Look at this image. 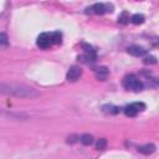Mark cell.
Segmentation results:
<instances>
[{"label": "cell", "mask_w": 159, "mask_h": 159, "mask_svg": "<svg viewBox=\"0 0 159 159\" xmlns=\"http://www.w3.org/2000/svg\"><path fill=\"white\" fill-rule=\"evenodd\" d=\"M0 94L17 97V98H35L40 96V92L34 87H30L22 83L0 82Z\"/></svg>", "instance_id": "1"}, {"label": "cell", "mask_w": 159, "mask_h": 159, "mask_svg": "<svg viewBox=\"0 0 159 159\" xmlns=\"http://www.w3.org/2000/svg\"><path fill=\"white\" fill-rule=\"evenodd\" d=\"M122 84H123V87H124L125 89L133 91V92H139V91H142L143 87H144V84H143V82L139 80V77H137V76L133 75V73L127 75V76L123 78Z\"/></svg>", "instance_id": "2"}, {"label": "cell", "mask_w": 159, "mask_h": 159, "mask_svg": "<svg viewBox=\"0 0 159 159\" xmlns=\"http://www.w3.org/2000/svg\"><path fill=\"white\" fill-rule=\"evenodd\" d=\"M112 11H113V6L111 4H103V2L93 4L92 6L86 9L87 14H96V15H103L106 12H112Z\"/></svg>", "instance_id": "3"}, {"label": "cell", "mask_w": 159, "mask_h": 159, "mask_svg": "<svg viewBox=\"0 0 159 159\" xmlns=\"http://www.w3.org/2000/svg\"><path fill=\"white\" fill-rule=\"evenodd\" d=\"M144 109H145V104L143 102H134V103L128 104L123 111L127 117H135L139 112H142Z\"/></svg>", "instance_id": "4"}, {"label": "cell", "mask_w": 159, "mask_h": 159, "mask_svg": "<svg viewBox=\"0 0 159 159\" xmlns=\"http://www.w3.org/2000/svg\"><path fill=\"white\" fill-rule=\"evenodd\" d=\"M36 45H37L40 48H43V50L51 47V46L53 45L51 34H50V32H42V34H40V35L37 36Z\"/></svg>", "instance_id": "5"}, {"label": "cell", "mask_w": 159, "mask_h": 159, "mask_svg": "<svg viewBox=\"0 0 159 159\" xmlns=\"http://www.w3.org/2000/svg\"><path fill=\"white\" fill-rule=\"evenodd\" d=\"M81 76H82V68L80 66H72V67H70V70L66 75V78L70 82H76Z\"/></svg>", "instance_id": "6"}, {"label": "cell", "mask_w": 159, "mask_h": 159, "mask_svg": "<svg viewBox=\"0 0 159 159\" xmlns=\"http://www.w3.org/2000/svg\"><path fill=\"white\" fill-rule=\"evenodd\" d=\"M127 52H128L129 55L134 56V57H142V56H144V55L147 53V50H145L144 47H142V46L132 45V46H129V47L127 48Z\"/></svg>", "instance_id": "7"}, {"label": "cell", "mask_w": 159, "mask_h": 159, "mask_svg": "<svg viewBox=\"0 0 159 159\" xmlns=\"http://www.w3.org/2000/svg\"><path fill=\"white\" fill-rule=\"evenodd\" d=\"M94 73H96V77H97L98 80H102V81H104V80L107 78V76H108L109 71H108V68H107V67H104V66H101V67H97V68H94Z\"/></svg>", "instance_id": "8"}, {"label": "cell", "mask_w": 159, "mask_h": 159, "mask_svg": "<svg viewBox=\"0 0 159 159\" xmlns=\"http://www.w3.org/2000/svg\"><path fill=\"white\" fill-rule=\"evenodd\" d=\"M137 150H138L139 153H142V154L149 155V154H153V153L155 152V145H154V144H144V145L138 147Z\"/></svg>", "instance_id": "9"}, {"label": "cell", "mask_w": 159, "mask_h": 159, "mask_svg": "<svg viewBox=\"0 0 159 159\" xmlns=\"http://www.w3.org/2000/svg\"><path fill=\"white\" fill-rule=\"evenodd\" d=\"M102 111H103L104 113H111V114H117V113H119V108H118V107H114V106H112V104H106V106H103V107H102Z\"/></svg>", "instance_id": "10"}, {"label": "cell", "mask_w": 159, "mask_h": 159, "mask_svg": "<svg viewBox=\"0 0 159 159\" xmlns=\"http://www.w3.org/2000/svg\"><path fill=\"white\" fill-rule=\"evenodd\" d=\"M80 142L82 143V144H84V145H89V144H92L93 143V137L91 135V134H82L81 137H80Z\"/></svg>", "instance_id": "11"}, {"label": "cell", "mask_w": 159, "mask_h": 159, "mask_svg": "<svg viewBox=\"0 0 159 159\" xmlns=\"http://www.w3.org/2000/svg\"><path fill=\"white\" fill-rule=\"evenodd\" d=\"M130 21L134 24V25H140L144 22V16L142 14H134L132 17H130Z\"/></svg>", "instance_id": "12"}, {"label": "cell", "mask_w": 159, "mask_h": 159, "mask_svg": "<svg viewBox=\"0 0 159 159\" xmlns=\"http://www.w3.org/2000/svg\"><path fill=\"white\" fill-rule=\"evenodd\" d=\"M51 36H52V42L53 43H61V41H62V34L60 31L51 32Z\"/></svg>", "instance_id": "13"}, {"label": "cell", "mask_w": 159, "mask_h": 159, "mask_svg": "<svg viewBox=\"0 0 159 159\" xmlns=\"http://www.w3.org/2000/svg\"><path fill=\"white\" fill-rule=\"evenodd\" d=\"M106 147H107V140H106L104 138H99V139L96 142V149L103 150V149H106Z\"/></svg>", "instance_id": "14"}, {"label": "cell", "mask_w": 159, "mask_h": 159, "mask_svg": "<svg viewBox=\"0 0 159 159\" xmlns=\"http://www.w3.org/2000/svg\"><path fill=\"white\" fill-rule=\"evenodd\" d=\"M143 62L145 65H155L157 63V58L154 56H147V57H144Z\"/></svg>", "instance_id": "15"}, {"label": "cell", "mask_w": 159, "mask_h": 159, "mask_svg": "<svg viewBox=\"0 0 159 159\" xmlns=\"http://www.w3.org/2000/svg\"><path fill=\"white\" fill-rule=\"evenodd\" d=\"M77 139H80L78 135H70V137L67 138V142H68V143H75V142H77Z\"/></svg>", "instance_id": "16"}, {"label": "cell", "mask_w": 159, "mask_h": 159, "mask_svg": "<svg viewBox=\"0 0 159 159\" xmlns=\"http://www.w3.org/2000/svg\"><path fill=\"white\" fill-rule=\"evenodd\" d=\"M0 43H4V45L7 43V37L5 34H0Z\"/></svg>", "instance_id": "17"}]
</instances>
